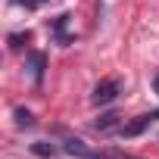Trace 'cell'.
Returning a JSON list of instances; mask_svg holds the SVG:
<instances>
[{"mask_svg":"<svg viewBox=\"0 0 159 159\" xmlns=\"http://www.w3.org/2000/svg\"><path fill=\"white\" fill-rule=\"evenodd\" d=\"M16 125H19V128H31V125H34V116H31L28 109H16Z\"/></svg>","mask_w":159,"mask_h":159,"instance_id":"52a82bcc","label":"cell"},{"mask_svg":"<svg viewBox=\"0 0 159 159\" xmlns=\"http://www.w3.org/2000/svg\"><path fill=\"white\" fill-rule=\"evenodd\" d=\"M25 38H28V34H13V38H10V44H13V47H22V41H25Z\"/></svg>","mask_w":159,"mask_h":159,"instance_id":"ba28073f","label":"cell"},{"mask_svg":"<svg viewBox=\"0 0 159 159\" xmlns=\"http://www.w3.org/2000/svg\"><path fill=\"white\" fill-rule=\"evenodd\" d=\"M62 150H66V153H72V156H84V159H94V156H97V153H91V150H88V143H81V140H69Z\"/></svg>","mask_w":159,"mask_h":159,"instance_id":"277c9868","label":"cell"},{"mask_svg":"<svg viewBox=\"0 0 159 159\" xmlns=\"http://www.w3.org/2000/svg\"><path fill=\"white\" fill-rule=\"evenodd\" d=\"M116 125H119V116H116V112H103V116L94 122L97 131H109V128H116Z\"/></svg>","mask_w":159,"mask_h":159,"instance_id":"5b68a950","label":"cell"},{"mask_svg":"<svg viewBox=\"0 0 159 159\" xmlns=\"http://www.w3.org/2000/svg\"><path fill=\"white\" fill-rule=\"evenodd\" d=\"M28 62H31V78L41 81V78H44V66H47V56L34 50V53H28Z\"/></svg>","mask_w":159,"mask_h":159,"instance_id":"3957f363","label":"cell"},{"mask_svg":"<svg viewBox=\"0 0 159 159\" xmlns=\"http://www.w3.org/2000/svg\"><path fill=\"white\" fill-rule=\"evenodd\" d=\"M31 153H38V156H56L59 147L56 143H47V140H34L31 143Z\"/></svg>","mask_w":159,"mask_h":159,"instance_id":"8992f818","label":"cell"},{"mask_svg":"<svg viewBox=\"0 0 159 159\" xmlns=\"http://www.w3.org/2000/svg\"><path fill=\"white\" fill-rule=\"evenodd\" d=\"M119 91H122V81L119 78H106V81H100L97 88H94V103L97 106H103V103H112L116 97H119Z\"/></svg>","mask_w":159,"mask_h":159,"instance_id":"7a4b0ae2","label":"cell"},{"mask_svg":"<svg viewBox=\"0 0 159 159\" xmlns=\"http://www.w3.org/2000/svg\"><path fill=\"white\" fill-rule=\"evenodd\" d=\"M153 88H156V94H159V75H156V81H153Z\"/></svg>","mask_w":159,"mask_h":159,"instance_id":"30bf717a","label":"cell"},{"mask_svg":"<svg viewBox=\"0 0 159 159\" xmlns=\"http://www.w3.org/2000/svg\"><path fill=\"white\" fill-rule=\"evenodd\" d=\"M106 159H134V156H106Z\"/></svg>","mask_w":159,"mask_h":159,"instance_id":"9c48e42d","label":"cell"},{"mask_svg":"<svg viewBox=\"0 0 159 159\" xmlns=\"http://www.w3.org/2000/svg\"><path fill=\"white\" fill-rule=\"evenodd\" d=\"M156 119H159V109H153V112H140L137 119L125 122L119 134H122V137H137V134H143V131H147V128H150V125H153Z\"/></svg>","mask_w":159,"mask_h":159,"instance_id":"6da1fadb","label":"cell"}]
</instances>
